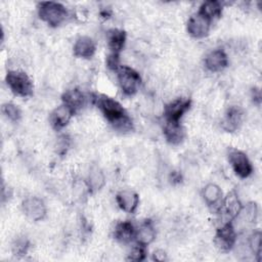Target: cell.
Here are the masks:
<instances>
[{
	"label": "cell",
	"instance_id": "obj_1",
	"mask_svg": "<svg viewBox=\"0 0 262 262\" xmlns=\"http://www.w3.org/2000/svg\"><path fill=\"white\" fill-rule=\"evenodd\" d=\"M94 101L102 116L115 130L125 133L133 129L132 119L117 99L105 94H98Z\"/></svg>",
	"mask_w": 262,
	"mask_h": 262
},
{
	"label": "cell",
	"instance_id": "obj_2",
	"mask_svg": "<svg viewBox=\"0 0 262 262\" xmlns=\"http://www.w3.org/2000/svg\"><path fill=\"white\" fill-rule=\"evenodd\" d=\"M38 15L40 19L48 26L58 27L68 19L69 10L59 2L46 1L39 3Z\"/></svg>",
	"mask_w": 262,
	"mask_h": 262
},
{
	"label": "cell",
	"instance_id": "obj_3",
	"mask_svg": "<svg viewBox=\"0 0 262 262\" xmlns=\"http://www.w3.org/2000/svg\"><path fill=\"white\" fill-rule=\"evenodd\" d=\"M5 83L9 90L18 97H30L34 91L32 79L23 71L10 70L5 75Z\"/></svg>",
	"mask_w": 262,
	"mask_h": 262
},
{
	"label": "cell",
	"instance_id": "obj_4",
	"mask_svg": "<svg viewBox=\"0 0 262 262\" xmlns=\"http://www.w3.org/2000/svg\"><path fill=\"white\" fill-rule=\"evenodd\" d=\"M116 73L122 93L126 96L136 94L141 85V77L138 72L129 66H120Z\"/></svg>",
	"mask_w": 262,
	"mask_h": 262
},
{
	"label": "cell",
	"instance_id": "obj_5",
	"mask_svg": "<svg viewBox=\"0 0 262 262\" xmlns=\"http://www.w3.org/2000/svg\"><path fill=\"white\" fill-rule=\"evenodd\" d=\"M237 233L232 221H226L216 230L215 245L222 252L231 251L236 244Z\"/></svg>",
	"mask_w": 262,
	"mask_h": 262
},
{
	"label": "cell",
	"instance_id": "obj_6",
	"mask_svg": "<svg viewBox=\"0 0 262 262\" xmlns=\"http://www.w3.org/2000/svg\"><path fill=\"white\" fill-rule=\"evenodd\" d=\"M228 162L233 172L239 178H248L253 173V165L248 156L239 149H230L227 155Z\"/></svg>",
	"mask_w": 262,
	"mask_h": 262
},
{
	"label": "cell",
	"instance_id": "obj_7",
	"mask_svg": "<svg viewBox=\"0 0 262 262\" xmlns=\"http://www.w3.org/2000/svg\"><path fill=\"white\" fill-rule=\"evenodd\" d=\"M23 213L32 221H41L47 214V208L44 201L38 196L30 195L21 202Z\"/></svg>",
	"mask_w": 262,
	"mask_h": 262
},
{
	"label": "cell",
	"instance_id": "obj_8",
	"mask_svg": "<svg viewBox=\"0 0 262 262\" xmlns=\"http://www.w3.org/2000/svg\"><path fill=\"white\" fill-rule=\"evenodd\" d=\"M191 100L188 97H178L169 102L164 110L166 122H180L184 114L189 110Z\"/></svg>",
	"mask_w": 262,
	"mask_h": 262
},
{
	"label": "cell",
	"instance_id": "obj_9",
	"mask_svg": "<svg viewBox=\"0 0 262 262\" xmlns=\"http://www.w3.org/2000/svg\"><path fill=\"white\" fill-rule=\"evenodd\" d=\"M211 24L212 21H210L204 15L195 12L188 18L186 23V30L192 38L202 39L209 35Z\"/></svg>",
	"mask_w": 262,
	"mask_h": 262
},
{
	"label": "cell",
	"instance_id": "obj_10",
	"mask_svg": "<svg viewBox=\"0 0 262 262\" xmlns=\"http://www.w3.org/2000/svg\"><path fill=\"white\" fill-rule=\"evenodd\" d=\"M243 205L236 192L230 191L225 196H223L218 208L221 213L227 218V221H232L239 213Z\"/></svg>",
	"mask_w": 262,
	"mask_h": 262
},
{
	"label": "cell",
	"instance_id": "obj_11",
	"mask_svg": "<svg viewBox=\"0 0 262 262\" xmlns=\"http://www.w3.org/2000/svg\"><path fill=\"white\" fill-rule=\"evenodd\" d=\"M74 114L75 113L69 106L61 103L60 105L55 107L49 116V122L51 124V127L56 131L62 130L68 126Z\"/></svg>",
	"mask_w": 262,
	"mask_h": 262
},
{
	"label": "cell",
	"instance_id": "obj_12",
	"mask_svg": "<svg viewBox=\"0 0 262 262\" xmlns=\"http://www.w3.org/2000/svg\"><path fill=\"white\" fill-rule=\"evenodd\" d=\"M204 63L209 72L218 73L228 66V56L224 50L214 49L206 55Z\"/></svg>",
	"mask_w": 262,
	"mask_h": 262
},
{
	"label": "cell",
	"instance_id": "obj_13",
	"mask_svg": "<svg viewBox=\"0 0 262 262\" xmlns=\"http://www.w3.org/2000/svg\"><path fill=\"white\" fill-rule=\"evenodd\" d=\"M116 202L122 211L133 214L138 208L139 196L132 189H122L116 194Z\"/></svg>",
	"mask_w": 262,
	"mask_h": 262
},
{
	"label": "cell",
	"instance_id": "obj_14",
	"mask_svg": "<svg viewBox=\"0 0 262 262\" xmlns=\"http://www.w3.org/2000/svg\"><path fill=\"white\" fill-rule=\"evenodd\" d=\"M96 51L95 41L89 36H80L74 43V55L79 58H91Z\"/></svg>",
	"mask_w": 262,
	"mask_h": 262
},
{
	"label": "cell",
	"instance_id": "obj_15",
	"mask_svg": "<svg viewBox=\"0 0 262 262\" xmlns=\"http://www.w3.org/2000/svg\"><path fill=\"white\" fill-rule=\"evenodd\" d=\"M136 226L131 221H119L113 229V236L116 241L122 244H129L135 238Z\"/></svg>",
	"mask_w": 262,
	"mask_h": 262
},
{
	"label": "cell",
	"instance_id": "obj_16",
	"mask_svg": "<svg viewBox=\"0 0 262 262\" xmlns=\"http://www.w3.org/2000/svg\"><path fill=\"white\" fill-rule=\"evenodd\" d=\"M156 235L157 232L152 222L149 220H145L136 227L134 242L147 247L156 239Z\"/></svg>",
	"mask_w": 262,
	"mask_h": 262
},
{
	"label": "cell",
	"instance_id": "obj_17",
	"mask_svg": "<svg viewBox=\"0 0 262 262\" xmlns=\"http://www.w3.org/2000/svg\"><path fill=\"white\" fill-rule=\"evenodd\" d=\"M126 33L121 29H112L106 34L107 47L111 54L120 55V52L123 50L126 43Z\"/></svg>",
	"mask_w": 262,
	"mask_h": 262
},
{
	"label": "cell",
	"instance_id": "obj_18",
	"mask_svg": "<svg viewBox=\"0 0 262 262\" xmlns=\"http://www.w3.org/2000/svg\"><path fill=\"white\" fill-rule=\"evenodd\" d=\"M164 136L172 145L180 144L185 137V131L180 122H166L164 125Z\"/></svg>",
	"mask_w": 262,
	"mask_h": 262
},
{
	"label": "cell",
	"instance_id": "obj_19",
	"mask_svg": "<svg viewBox=\"0 0 262 262\" xmlns=\"http://www.w3.org/2000/svg\"><path fill=\"white\" fill-rule=\"evenodd\" d=\"M243 122V111L238 106H230L222 120V128L227 132L237 130Z\"/></svg>",
	"mask_w": 262,
	"mask_h": 262
},
{
	"label": "cell",
	"instance_id": "obj_20",
	"mask_svg": "<svg viewBox=\"0 0 262 262\" xmlns=\"http://www.w3.org/2000/svg\"><path fill=\"white\" fill-rule=\"evenodd\" d=\"M85 95L78 88L68 89L63 92L61 96V101L63 104L69 106L74 113L82 108L85 103Z\"/></svg>",
	"mask_w": 262,
	"mask_h": 262
},
{
	"label": "cell",
	"instance_id": "obj_21",
	"mask_svg": "<svg viewBox=\"0 0 262 262\" xmlns=\"http://www.w3.org/2000/svg\"><path fill=\"white\" fill-rule=\"evenodd\" d=\"M105 175L103 171L97 167L92 166L89 169L87 178L85 180L86 186L90 192H97L105 185Z\"/></svg>",
	"mask_w": 262,
	"mask_h": 262
},
{
	"label": "cell",
	"instance_id": "obj_22",
	"mask_svg": "<svg viewBox=\"0 0 262 262\" xmlns=\"http://www.w3.org/2000/svg\"><path fill=\"white\" fill-rule=\"evenodd\" d=\"M202 196L208 206L219 207L223 199V192L216 183H208L202 189Z\"/></svg>",
	"mask_w": 262,
	"mask_h": 262
},
{
	"label": "cell",
	"instance_id": "obj_23",
	"mask_svg": "<svg viewBox=\"0 0 262 262\" xmlns=\"http://www.w3.org/2000/svg\"><path fill=\"white\" fill-rule=\"evenodd\" d=\"M222 3L220 1H205L201 4L198 12L208 18L210 21L218 18L222 13Z\"/></svg>",
	"mask_w": 262,
	"mask_h": 262
},
{
	"label": "cell",
	"instance_id": "obj_24",
	"mask_svg": "<svg viewBox=\"0 0 262 262\" xmlns=\"http://www.w3.org/2000/svg\"><path fill=\"white\" fill-rule=\"evenodd\" d=\"M258 217V207L255 203H250L246 206H243L237 216L232 220H239L243 224L252 225L256 223Z\"/></svg>",
	"mask_w": 262,
	"mask_h": 262
},
{
	"label": "cell",
	"instance_id": "obj_25",
	"mask_svg": "<svg viewBox=\"0 0 262 262\" xmlns=\"http://www.w3.org/2000/svg\"><path fill=\"white\" fill-rule=\"evenodd\" d=\"M248 247L251 253L259 261L261 257V231L259 229L254 230L248 238Z\"/></svg>",
	"mask_w": 262,
	"mask_h": 262
},
{
	"label": "cell",
	"instance_id": "obj_26",
	"mask_svg": "<svg viewBox=\"0 0 262 262\" xmlns=\"http://www.w3.org/2000/svg\"><path fill=\"white\" fill-rule=\"evenodd\" d=\"M1 112L4 115V117L7 120L11 121V122H17L21 118V111H20V108L16 104H14L12 102L4 103L2 105V107H1Z\"/></svg>",
	"mask_w": 262,
	"mask_h": 262
},
{
	"label": "cell",
	"instance_id": "obj_27",
	"mask_svg": "<svg viewBox=\"0 0 262 262\" xmlns=\"http://www.w3.org/2000/svg\"><path fill=\"white\" fill-rule=\"evenodd\" d=\"M146 247L135 243L128 253L127 260L129 261H143L146 258Z\"/></svg>",
	"mask_w": 262,
	"mask_h": 262
},
{
	"label": "cell",
	"instance_id": "obj_28",
	"mask_svg": "<svg viewBox=\"0 0 262 262\" xmlns=\"http://www.w3.org/2000/svg\"><path fill=\"white\" fill-rule=\"evenodd\" d=\"M30 248V243L26 237H17L12 244V252L15 256H25Z\"/></svg>",
	"mask_w": 262,
	"mask_h": 262
},
{
	"label": "cell",
	"instance_id": "obj_29",
	"mask_svg": "<svg viewBox=\"0 0 262 262\" xmlns=\"http://www.w3.org/2000/svg\"><path fill=\"white\" fill-rule=\"evenodd\" d=\"M152 259L156 261H166L168 258H167V254L165 251L158 249V250L154 251Z\"/></svg>",
	"mask_w": 262,
	"mask_h": 262
}]
</instances>
